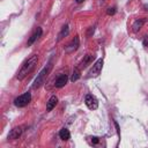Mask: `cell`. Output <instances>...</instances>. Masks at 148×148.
Returning a JSON list of instances; mask_svg holds the SVG:
<instances>
[{
	"instance_id": "2",
	"label": "cell",
	"mask_w": 148,
	"mask_h": 148,
	"mask_svg": "<svg viewBox=\"0 0 148 148\" xmlns=\"http://www.w3.org/2000/svg\"><path fill=\"white\" fill-rule=\"evenodd\" d=\"M30 102H31V92L30 91H27V92L17 96L14 99V105L17 106V108H23V106L28 105Z\"/></svg>"
},
{
	"instance_id": "19",
	"label": "cell",
	"mask_w": 148,
	"mask_h": 148,
	"mask_svg": "<svg viewBox=\"0 0 148 148\" xmlns=\"http://www.w3.org/2000/svg\"><path fill=\"white\" fill-rule=\"evenodd\" d=\"M113 124H114V126H116V130H117L118 136L120 138V130H119V125H118V123H117V121H113Z\"/></svg>"
},
{
	"instance_id": "15",
	"label": "cell",
	"mask_w": 148,
	"mask_h": 148,
	"mask_svg": "<svg viewBox=\"0 0 148 148\" xmlns=\"http://www.w3.org/2000/svg\"><path fill=\"white\" fill-rule=\"evenodd\" d=\"M80 76H81V74H80V69L76 68V69H74L72 76H71V81H72V82H75V81H77V80L80 79Z\"/></svg>"
},
{
	"instance_id": "10",
	"label": "cell",
	"mask_w": 148,
	"mask_h": 148,
	"mask_svg": "<svg viewBox=\"0 0 148 148\" xmlns=\"http://www.w3.org/2000/svg\"><path fill=\"white\" fill-rule=\"evenodd\" d=\"M57 103H58V97H57L56 95L51 96V97L49 98L47 103H46V111H51V110H53V108H56Z\"/></svg>"
},
{
	"instance_id": "11",
	"label": "cell",
	"mask_w": 148,
	"mask_h": 148,
	"mask_svg": "<svg viewBox=\"0 0 148 148\" xmlns=\"http://www.w3.org/2000/svg\"><path fill=\"white\" fill-rule=\"evenodd\" d=\"M59 136H60V139L62 140V141H67V140H69L71 139V133H69V131L67 130V128H61L60 131H59Z\"/></svg>"
},
{
	"instance_id": "20",
	"label": "cell",
	"mask_w": 148,
	"mask_h": 148,
	"mask_svg": "<svg viewBox=\"0 0 148 148\" xmlns=\"http://www.w3.org/2000/svg\"><path fill=\"white\" fill-rule=\"evenodd\" d=\"M75 1H76V3H82L84 0H75Z\"/></svg>"
},
{
	"instance_id": "3",
	"label": "cell",
	"mask_w": 148,
	"mask_h": 148,
	"mask_svg": "<svg viewBox=\"0 0 148 148\" xmlns=\"http://www.w3.org/2000/svg\"><path fill=\"white\" fill-rule=\"evenodd\" d=\"M50 68H51V66H47V67H44V68L39 72V74H38L37 77L35 79V82H34V84H32V88H34V89L39 88V87L44 83V80H45V77H46V75H47V73H49V71H50Z\"/></svg>"
},
{
	"instance_id": "5",
	"label": "cell",
	"mask_w": 148,
	"mask_h": 148,
	"mask_svg": "<svg viewBox=\"0 0 148 148\" xmlns=\"http://www.w3.org/2000/svg\"><path fill=\"white\" fill-rule=\"evenodd\" d=\"M103 64H104V61H103L102 58L101 59H97L95 61V64L92 65L91 69L89 71V75L90 76H97V75H99V73H101V71L103 68Z\"/></svg>"
},
{
	"instance_id": "8",
	"label": "cell",
	"mask_w": 148,
	"mask_h": 148,
	"mask_svg": "<svg viewBox=\"0 0 148 148\" xmlns=\"http://www.w3.org/2000/svg\"><path fill=\"white\" fill-rule=\"evenodd\" d=\"M67 80H68L67 75H66V74H61V75H59V76L56 79L54 86H56L57 88H62V87L67 83Z\"/></svg>"
},
{
	"instance_id": "6",
	"label": "cell",
	"mask_w": 148,
	"mask_h": 148,
	"mask_svg": "<svg viewBox=\"0 0 148 148\" xmlns=\"http://www.w3.org/2000/svg\"><path fill=\"white\" fill-rule=\"evenodd\" d=\"M42 34H43V30H42V28H37L36 30H35V32L30 36V38L28 39V42H27V45L28 46H31L40 36H42Z\"/></svg>"
},
{
	"instance_id": "16",
	"label": "cell",
	"mask_w": 148,
	"mask_h": 148,
	"mask_svg": "<svg viewBox=\"0 0 148 148\" xmlns=\"http://www.w3.org/2000/svg\"><path fill=\"white\" fill-rule=\"evenodd\" d=\"M116 8L114 7H110V8H108V10H106V14L108 15H113V14H116Z\"/></svg>"
},
{
	"instance_id": "17",
	"label": "cell",
	"mask_w": 148,
	"mask_h": 148,
	"mask_svg": "<svg viewBox=\"0 0 148 148\" xmlns=\"http://www.w3.org/2000/svg\"><path fill=\"white\" fill-rule=\"evenodd\" d=\"M94 31H95V27H90V28L88 29V32H87V37H90V36L94 34Z\"/></svg>"
},
{
	"instance_id": "9",
	"label": "cell",
	"mask_w": 148,
	"mask_h": 148,
	"mask_svg": "<svg viewBox=\"0 0 148 148\" xmlns=\"http://www.w3.org/2000/svg\"><path fill=\"white\" fill-rule=\"evenodd\" d=\"M77 47H79V36H75L74 39H72L71 43L67 45L66 51H67V52H72V51L77 50Z\"/></svg>"
},
{
	"instance_id": "18",
	"label": "cell",
	"mask_w": 148,
	"mask_h": 148,
	"mask_svg": "<svg viewBox=\"0 0 148 148\" xmlns=\"http://www.w3.org/2000/svg\"><path fill=\"white\" fill-rule=\"evenodd\" d=\"M91 139V143L92 145H97L98 142H99V139L97 138V136H92V138H90Z\"/></svg>"
},
{
	"instance_id": "1",
	"label": "cell",
	"mask_w": 148,
	"mask_h": 148,
	"mask_svg": "<svg viewBox=\"0 0 148 148\" xmlns=\"http://www.w3.org/2000/svg\"><path fill=\"white\" fill-rule=\"evenodd\" d=\"M37 61H38V57L37 54H32L30 58H28L21 66L20 71L17 72V75H16V79L17 80H23L28 74H30L32 72V69L35 68V66L37 65Z\"/></svg>"
},
{
	"instance_id": "7",
	"label": "cell",
	"mask_w": 148,
	"mask_h": 148,
	"mask_svg": "<svg viewBox=\"0 0 148 148\" xmlns=\"http://www.w3.org/2000/svg\"><path fill=\"white\" fill-rule=\"evenodd\" d=\"M21 134H22V128L21 127H14L13 130H10L7 138H8V140H16L20 138Z\"/></svg>"
},
{
	"instance_id": "12",
	"label": "cell",
	"mask_w": 148,
	"mask_h": 148,
	"mask_svg": "<svg viewBox=\"0 0 148 148\" xmlns=\"http://www.w3.org/2000/svg\"><path fill=\"white\" fill-rule=\"evenodd\" d=\"M92 60H94V56H91V54H87V56L84 57V59L82 60V62H81V65H80V68H86L89 64H91Z\"/></svg>"
},
{
	"instance_id": "4",
	"label": "cell",
	"mask_w": 148,
	"mask_h": 148,
	"mask_svg": "<svg viewBox=\"0 0 148 148\" xmlns=\"http://www.w3.org/2000/svg\"><path fill=\"white\" fill-rule=\"evenodd\" d=\"M84 103H86L87 108L90 109V110H96L98 108V99L94 95H91V94H87L86 95Z\"/></svg>"
},
{
	"instance_id": "14",
	"label": "cell",
	"mask_w": 148,
	"mask_h": 148,
	"mask_svg": "<svg viewBox=\"0 0 148 148\" xmlns=\"http://www.w3.org/2000/svg\"><path fill=\"white\" fill-rule=\"evenodd\" d=\"M68 32H69V28H68V25L66 24V25H64V27L61 28V31H60L59 35H58V40H60V39L64 38L65 36H67Z\"/></svg>"
},
{
	"instance_id": "13",
	"label": "cell",
	"mask_w": 148,
	"mask_h": 148,
	"mask_svg": "<svg viewBox=\"0 0 148 148\" xmlns=\"http://www.w3.org/2000/svg\"><path fill=\"white\" fill-rule=\"evenodd\" d=\"M143 23H145V20H142V18H139V20L134 21V23H133V25H132L133 31H134V32H138V31L142 28V24H143Z\"/></svg>"
}]
</instances>
